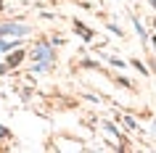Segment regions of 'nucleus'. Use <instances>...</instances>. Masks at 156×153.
I'll return each mask as SVG.
<instances>
[{"mask_svg":"<svg viewBox=\"0 0 156 153\" xmlns=\"http://www.w3.org/2000/svg\"><path fill=\"white\" fill-rule=\"evenodd\" d=\"M13 45V40H0V50H8Z\"/></svg>","mask_w":156,"mask_h":153,"instance_id":"5","label":"nucleus"},{"mask_svg":"<svg viewBox=\"0 0 156 153\" xmlns=\"http://www.w3.org/2000/svg\"><path fill=\"white\" fill-rule=\"evenodd\" d=\"M34 58H37V64H45V66H48L50 61H53V50H50L48 45H40V48L34 50Z\"/></svg>","mask_w":156,"mask_h":153,"instance_id":"1","label":"nucleus"},{"mask_svg":"<svg viewBox=\"0 0 156 153\" xmlns=\"http://www.w3.org/2000/svg\"><path fill=\"white\" fill-rule=\"evenodd\" d=\"M29 29H27L24 24H5L0 26V34H27Z\"/></svg>","mask_w":156,"mask_h":153,"instance_id":"2","label":"nucleus"},{"mask_svg":"<svg viewBox=\"0 0 156 153\" xmlns=\"http://www.w3.org/2000/svg\"><path fill=\"white\" fill-rule=\"evenodd\" d=\"M0 137H8V129L5 127H0Z\"/></svg>","mask_w":156,"mask_h":153,"instance_id":"6","label":"nucleus"},{"mask_svg":"<svg viewBox=\"0 0 156 153\" xmlns=\"http://www.w3.org/2000/svg\"><path fill=\"white\" fill-rule=\"evenodd\" d=\"M3 71H5V66H0V74H3Z\"/></svg>","mask_w":156,"mask_h":153,"instance_id":"7","label":"nucleus"},{"mask_svg":"<svg viewBox=\"0 0 156 153\" xmlns=\"http://www.w3.org/2000/svg\"><path fill=\"white\" fill-rule=\"evenodd\" d=\"M151 3H154V5H156V0H151Z\"/></svg>","mask_w":156,"mask_h":153,"instance_id":"8","label":"nucleus"},{"mask_svg":"<svg viewBox=\"0 0 156 153\" xmlns=\"http://www.w3.org/2000/svg\"><path fill=\"white\" fill-rule=\"evenodd\" d=\"M21 58H24V53H21V50H16V53H13V56L8 58V64H11V66H16L19 61H21Z\"/></svg>","mask_w":156,"mask_h":153,"instance_id":"3","label":"nucleus"},{"mask_svg":"<svg viewBox=\"0 0 156 153\" xmlns=\"http://www.w3.org/2000/svg\"><path fill=\"white\" fill-rule=\"evenodd\" d=\"M77 32L82 34L85 40H90V37H93V34H90V29H87V26H82V24H77Z\"/></svg>","mask_w":156,"mask_h":153,"instance_id":"4","label":"nucleus"}]
</instances>
